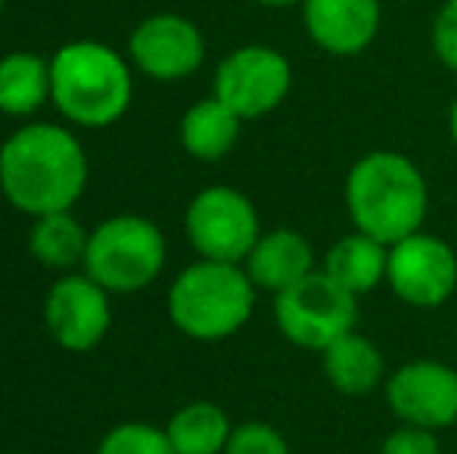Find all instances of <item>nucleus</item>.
I'll return each mask as SVG.
<instances>
[{
	"mask_svg": "<svg viewBox=\"0 0 457 454\" xmlns=\"http://www.w3.org/2000/svg\"><path fill=\"white\" fill-rule=\"evenodd\" d=\"M386 265H389V246L358 230L333 243L320 271L330 274L352 296H364L377 290L379 280H386Z\"/></svg>",
	"mask_w": 457,
	"mask_h": 454,
	"instance_id": "a211bd4d",
	"label": "nucleus"
},
{
	"mask_svg": "<svg viewBox=\"0 0 457 454\" xmlns=\"http://www.w3.org/2000/svg\"><path fill=\"white\" fill-rule=\"evenodd\" d=\"M128 60L103 41H69L50 56V103L75 128H109L128 112Z\"/></svg>",
	"mask_w": 457,
	"mask_h": 454,
	"instance_id": "7ed1b4c3",
	"label": "nucleus"
},
{
	"mask_svg": "<svg viewBox=\"0 0 457 454\" xmlns=\"http://www.w3.org/2000/svg\"><path fill=\"white\" fill-rule=\"evenodd\" d=\"M240 128H243L240 115L212 94L205 100H196L181 115L178 137H181L187 156L199 159V162H218V159H224L237 146Z\"/></svg>",
	"mask_w": 457,
	"mask_h": 454,
	"instance_id": "2eb2a0df",
	"label": "nucleus"
},
{
	"mask_svg": "<svg viewBox=\"0 0 457 454\" xmlns=\"http://www.w3.org/2000/svg\"><path fill=\"white\" fill-rule=\"evenodd\" d=\"M429 41H433L436 60H439L448 72L457 75V0H442V6L436 10Z\"/></svg>",
	"mask_w": 457,
	"mask_h": 454,
	"instance_id": "5701e85b",
	"label": "nucleus"
},
{
	"mask_svg": "<svg viewBox=\"0 0 457 454\" xmlns=\"http://www.w3.org/2000/svg\"><path fill=\"white\" fill-rule=\"evenodd\" d=\"M96 454H175L169 442V433L162 426L128 420L119 424L100 439Z\"/></svg>",
	"mask_w": 457,
	"mask_h": 454,
	"instance_id": "412c9836",
	"label": "nucleus"
},
{
	"mask_svg": "<svg viewBox=\"0 0 457 454\" xmlns=\"http://www.w3.org/2000/svg\"><path fill=\"white\" fill-rule=\"evenodd\" d=\"M249 280L255 284V290L265 293H283L293 284H299L302 277H308L314 268V249L299 230L277 227L259 236V243L253 246V252L243 261Z\"/></svg>",
	"mask_w": 457,
	"mask_h": 454,
	"instance_id": "4468645a",
	"label": "nucleus"
},
{
	"mask_svg": "<svg viewBox=\"0 0 457 454\" xmlns=\"http://www.w3.org/2000/svg\"><path fill=\"white\" fill-rule=\"evenodd\" d=\"M131 62L153 81H184L205 62V37L181 12H153L128 37Z\"/></svg>",
	"mask_w": 457,
	"mask_h": 454,
	"instance_id": "9b49d317",
	"label": "nucleus"
},
{
	"mask_svg": "<svg viewBox=\"0 0 457 454\" xmlns=\"http://www.w3.org/2000/svg\"><path fill=\"white\" fill-rule=\"evenodd\" d=\"M386 284L411 309H439L457 293V255L442 236L417 234L389 246Z\"/></svg>",
	"mask_w": 457,
	"mask_h": 454,
	"instance_id": "1a4fd4ad",
	"label": "nucleus"
},
{
	"mask_svg": "<svg viewBox=\"0 0 457 454\" xmlns=\"http://www.w3.org/2000/svg\"><path fill=\"white\" fill-rule=\"evenodd\" d=\"M345 209L361 234L392 243L423 230L429 187L414 159L395 150H373L345 177Z\"/></svg>",
	"mask_w": 457,
	"mask_h": 454,
	"instance_id": "f03ea898",
	"label": "nucleus"
},
{
	"mask_svg": "<svg viewBox=\"0 0 457 454\" xmlns=\"http://www.w3.org/2000/svg\"><path fill=\"white\" fill-rule=\"evenodd\" d=\"M274 321L293 345L324 351L358 324V296L339 286L327 271H312L274 296Z\"/></svg>",
	"mask_w": 457,
	"mask_h": 454,
	"instance_id": "423d86ee",
	"label": "nucleus"
},
{
	"mask_svg": "<svg viewBox=\"0 0 457 454\" xmlns=\"http://www.w3.org/2000/svg\"><path fill=\"white\" fill-rule=\"evenodd\" d=\"M87 240H91V230L81 225L72 212H54L31 219L29 252L37 265L66 274L85 265Z\"/></svg>",
	"mask_w": 457,
	"mask_h": 454,
	"instance_id": "6ab92c4d",
	"label": "nucleus"
},
{
	"mask_svg": "<svg viewBox=\"0 0 457 454\" xmlns=\"http://www.w3.org/2000/svg\"><path fill=\"white\" fill-rule=\"evenodd\" d=\"M165 433L175 454H224L234 424L215 401H190L171 414Z\"/></svg>",
	"mask_w": 457,
	"mask_h": 454,
	"instance_id": "aec40b11",
	"label": "nucleus"
},
{
	"mask_svg": "<svg viewBox=\"0 0 457 454\" xmlns=\"http://www.w3.org/2000/svg\"><path fill=\"white\" fill-rule=\"evenodd\" d=\"M249 4L268 6V10H287V6H302L305 0H249Z\"/></svg>",
	"mask_w": 457,
	"mask_h": 454,
	"instance_id": "393cba45",
	"label": "nucleus"
},
{
	"mask_svg": "<svg viewBox=\"0 0 457 454\" xmlns=\"http://www.w3.org/2000/svg\"><path fill=\"white\" fill-rule=\"evenodd\" d=\"M224 454H289V445L277 426L249 420V424L234 426Z\"/></svg>",
	"mask_w": 457,
	"mask_h": 454,
	"instance_id": "4be33fe9",
	"label": "nucleus"
},
{
	"mask_svg": "<svg viewBox=\"0 0 457 454\" xmlns=\"http://www.w3.org/2000/svg\"><path fill=\"white\" fill-rule=\"evenodd\" d=\"M0 10H4V0H0Z\"/></svg>",
	"mask_w": 457,
	"mask_h": 454,
	"instance_id": "cd10ccee",
	"label": "nucleus"
},
{
	"mask_svg": "<svg viewBox=\"0 0 457 454\" xmlns=\"http://www.w3.org/2000/svg\"><path fill=\"white\" fill-rule=\"evenodd\" d=\"M255 293L243 265L199 259L171 280L169 318L190 340L221 343L249 324Z\"/></svg>",
	"mask_w": 457,
	"mask_h": 454,
	"instance_id": "20e7f679",
	"label": "nucleus"
},
{
	"mask_svg": "<svg viewBox=\"0 0 457 454\" xmlns=\"http://www.w3.org/2000/svg\"><path fill=\"white\" fill-rule=\"evenodd\" d=\"M379 454H442V449H439V439H436L433 430L402 424L395 433L386 436Z\"/></svg>",
	"mask_w": 457,
	"mask_h": 454,
	"instance_id": "b1692460",
	"label": "nucleus"
},
{
	"mask_svg": "<svg viewBox=\"0 0 457 454\" xmlns=\"http://www.w3.org/2000/svg\"><path fill=\"white\" fill-rule=\"evenodd\" d=\"M91 181L85 144L56 121H29L0 144V194L29 219L72 212Z\"/></svg>",
	"mask_w": 457,
	"mask_h": 454,
	"instance_id": "f257e3e1",
	"label": "nucleus"
},
{
	"mask_svg": "<svg viewBox=\"0 0 457 454\" xmlns=\"http://www.w3.org/2000/svg\"><path fill=\"white\" fill-rule=\"evenodd\" d=\"M44 103H50V60L31 50L0 56V112L31 119Z\"/></svg>",
	"mask_w": 457,
	"mask_h": 454,
	"instance_id": "f3484780",
	"label": "nucleus"
},
{
	"mask_svg": "<svg viewBox=\"0 0 457 454\" xmlns=\"http://www.w3.org/2000/svg\"><path fill=\"white\" fill-rule=\"evenodd\" d=\"M44 327L66 351H91L112 327V293L91 274L66 271L44 296Z\"/></svg>",
	"mask_w": 457,
	"mask_h": 454,
	"instance_id": "9d476101",
	"label": "nucleus"
},
{
	"mask_svg": "<svg viewBox=\"0 0 457 454\" xmlns=\"http://www.w3.org/2000/svg\"><path fill=\"white\" fill-rule=\"evenodd\" d=\"M302 25L330 56H358L377 41L383 25L379 0H305Z\"/></svg>",
	"mask_w": 457,
	"mask_h": 454,
	"instance_id": "ddd939ff",
	"label": "nucleus"
},
{
	"mask_svg": "<svg viewBox=\"0 0 457 454\" xmlns=\"http://www.w3.org/2000/svg\"><path fill=\"white\" fill-rule=\"evenodd\" d=\"M293 87V66L268 44H243L215 69V97L243 121L271 115Z\"/></svg>",
	"mask_w": 457,
	"mask_h": 454,
	"instance_id": "6e6552de",
	"label": "nucleus"
},
{
	"mask_svg": "<svg viewBox=\"0 0 457 454\" xmlns=\"http://www.w3.org/2000/svg\"><path fill=\"white\" fill-rule=\"evenodd\" d=\"M386 401L408 426L445 430L457 424V370L433 358H417L386 380Z\"/></svg>",
	"mask_w": 457,
	"mask_h": 454,
	"instance_id": "f8f14e48",
	"label": "nucleus"
},
{
	"mask_svg": "<svg viewBox=\"0 0 457 454\" xmlns=\"http://www.w3.org/2000/svg\"><path fill=\"white\" fill-rule=\"evenodd\" d=\"M10 454H29V451H10Z\"/></svg>",
	"mask_w": 457,
	"mask_h": 454,
	"instance_id": "bb28decb",
	"label": "nucleus"
},
{
	"mask_svg": "<svg viewBox=\"0 0 457 454\" xmlns=\"http://www.w3.org/2000/svg\"><path fill=\"white\" fill-rule=\"evenodd\" d=\"M320 370H324L327 383L343 395H367L383 383L386 376V361L383 351L377 349L367 336L361 334H345L343 340L327 345L320 351Z\"/></svg>",
	"mask_w": 457,
	"mask_h": 454,
	"instance_id": "dca6fc26",
	"label": "nucleus"
},
{
	"mask_svg": "<svg viewBox=\"0 0 457 454\" xmlns=\"http://www.w3.org/2000/svg\"><path fill=\"white\" fill-rule=\"evenodd\" d=\"M448 134H452V144L457 146V94H454L452 106H448Z\"/></svg>",
	"mask_w": 457,
	"mask_h": 454,
	"instance_id": "a878e982",
	"label": "nucleus"
},
{
	"mask_svg": "<svg viewBox=\"0 0 457 454\" xmlns=\"http://www.w3.org/2000/svg\"><path fill=\"white\" fill-rule=\"evenodd\" d=\"M169 243L156 221L144 215H112L91 230L81 271L112 296H131L162 274Z\"/></svg>",
	"mask_w": 457,
	"mask_h": 454,
	"instance_id": "39448f33",
	"label": "nucleus"
},
{
	"mask_svg": "<svg viewBox=\"0 0 457 454\" xmlns=\"http://www.w3.org/2000/svg\"><path fill=\"white\" fill-rule=\"evenodd\" d=\"M184 230L199 259L243 265L262 236L253 200L228 184L199 190L184 212Z\"/></svg>",
	"mask_w": 457,
	"mask_h": 454,
	"instance_id": "0eeeda50",
	"label": "nucleus"
}]
</instances>
